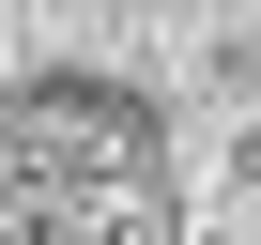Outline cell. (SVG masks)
Returning a JSON list of instances; mask_svg holds the SVG:
<instances>
[{
  "label": "cell",
  "instance_id": "1",
  "mask_svg": "<svg viewBox=\"0 0 261 245\" xmlns=\"http://www.w3.org/2000/svg\"><path fill=\"white\" fill-rule=\"evenodd\" d=\"M16 245H169V184L108 107H16Z\"/></svg>",
  "mask_w": 261,
  "mask_h": 245
}]
</instances>
